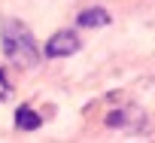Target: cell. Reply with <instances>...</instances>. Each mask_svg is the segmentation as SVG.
Returning a JSON list of instances; mask_svg holds the SVG:
<instances>
[{"label":"cell","instance_id":"3957f363","mask_svg":"<svg viewBox=\"0 0 155 143\" xmlns=\"http://www.w3.org/2000/svg\"><path fill=\"white\" fill-rule=\"evenodd\" d=\"M76 22H79V28H107L113 22V15L104 9V6H91V9H82L79 15H76Z\"/></svg>","mask_w":155,"mask_h":143},{"label":"cell","instance_id":"277c9868","mask_svg":"<svg viewBox=\"0 0 155 143\" xmlns=\"http://www.w3.org/2000/svg\"><path fill=\"white\" fill-rule=\"evenodd\" d=\"M43 125V119H40V113H34L31 107H18L15 110V128H21V131H37Z\"/></svg>","mask_w":155,"mask_h":143},{"label":"cell","instance_id":"7a4b0ae2","mask_svg":"<svg viewBox=\"0 0 155 143\" xmlns=\"http://www.w3.org/2000/svg\"><path fill=\"white\" fill-rule=\"evenodd\" d=\"M82 46V40L76 37L73 31H58L49 43H46V58H67V55H76Z\"/></svg>","mask_w":155,"mask_h":143},{"label":"cell","instance_id":"5b68a950","mask_svg":"<svg viewBox=\"0 0 155 143\" xmlns=\"http://www.w3.org/2000/svg\"><path fill=\"white\" fill-rule=\"evenodd\" d=\"M134 122H140V110H113L107 116V125H113V128H125Z\"/></svg>","mask_w":155,"mask_h":143},{"label":"cell","instance_id":"6da1fadb","mask_svg":"<svg viewBox=\"0 0 155 143\" xmlns=\"http://www.w3.org/2000/svg\"><path fill=\"white\" fill-rule=\"evenodd\" d=\"M3 55L9 61H15L18 67H37L40 64V49H37V40L34 34L21 25V22H3Z\"/></svg>","mask_w":155,"mask_h":143},{"label":"cell","instance_id":"8992f818","mask_svg":"<svg viewBox=\"0 0 155 143\" xmlns=\"http://www.w3.org/2000/svg\"><path fill=\"white\" fill-rule=\"evenodd\" d=\"M6 95H9V82H6V73L0 70V101H3Z\"/></svg>","mask_w":155,"mask_h":143}]
</instances>
